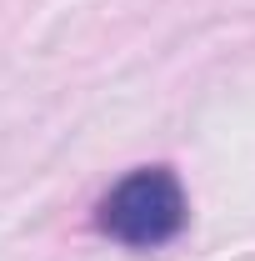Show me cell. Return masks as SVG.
<instances>
[{"label":"cell","instance_id":"obj_1","mask_svg":"<svg viewBox=\"0 0 255 261\" xmlns=\"http://www.w3.org/2000/svg\"><path fill=\"white\" fill-rule=\"evenodd\" d=\"M190 221V196L170 166H135L95 206V226L130 251L170 246Z\"/></svg>","mask_w":255,"mask_h":261}]
</instances>
